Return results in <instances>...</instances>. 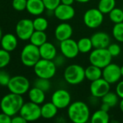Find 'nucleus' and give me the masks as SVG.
Masks as SVG:
<instances>
[{
  "instance_id": "obj_1",
  "label": "nucleus",
  "mask_w": 123,
  "mask_h": 123,
  "mask_svg": "<svg viewBox=\"0 0 123 123\" xmlns=\"http://www.w3.org/2000/svg\"><path fill=\"white\" fill-rule=\"evenodd\" d=\"M24 104L22 95L10 92L4 96L0 101V108L2 112L13 117L20 112Z\"/></svg>"
},
{
  "instance_id": "obj_2",
  "label": "nucleus",
  "mask_w": 123,
  "mask_h": 123,
  "mask_svg": "<svg viewBox=\"0 0 123 123\" xmlns=\"http://www.w3.org/2000/svg\"><path fill=\"white\" fill-rule=\"evenodd\" d=\"M67 115L74 123H86L91 118L88 106L81 101H76L69 105Z\"/></svg>"
},
{
  "instance_id": "obj_3",
  "label": "nucleus",
  "mask_w": 123,
  "mask_h": 123,
  "mask_svg": "<svg viewBox=\"0 0 123 123\" xmlns=\"http://www.w3.org/2000/svg\"><path fill=\"white\" fill-rule=\"evenodd\" d=\"M41 58L39 47L30 43L23 47L20 54V59L24 66L33 67Z\"/></svg>"
},
{
  "instance_id": "obj_4",
  "label": "nucleus",
  "mask_w": 123,
  "mask_h": 123,
  "mask_svg": "<svg viewBox=\"0 0 123 123\" xmlns=\"http://www.w3.org/2000/svg\"><path fill=\"white\" fill-rule=\"evenodd\" d=\"M34 72L37 77L51 79L57 71V66L54 61L41 58L33 66Z\"/></svg>"
},
{
  "instance_id": "obj_5",
  "label": "nucleus",
  "mask_w": 123,
  "mask_h": 123,
  "mask_svg": "<svg viewBox=\"0 0 123 123\" xmlns=\"http://www.w3.org/2000/svg\"><path fill=\"white\" fill-rule=\"evenodd\" d=\"M65 80L71 85L82 83L86 79L85 69L80 65L72 64L68 66L64 71Z\"/></svg>"
},
{
  "instance_id": "obj_6",
  "label": "nucleus",
  "mask_w": 123,
  "mask_h": 123,
  "mask_svg": "<svg viewBox=\"0 0 123 123\" xmlns=\"http://www.w3.org/2000/svg\"><path fill=\"white\" fill-rule=\"evenodd\" d=\"M112 56L107 48H94L89 55L91 64L104 68L112 63Z\"/></svg>"
},
{
  "instance_id": "obj_7",
  "label": "nucleus",
  "mask_w": 123,
  "mask_h": 123,
  "mask_svg": "<svg viewBox=\"0 0 123 123\" xmlns=\"http://www.w3.org/2000/svg\"><path fill=\"white\" fill-rule=\"evenodd\" d=\"M7 88L12 93L23 95L29 91L30 82L24 76H14L11 77Z\"/></svg>"
},
{
  "instance_id": "obj_8",
  "label": "nucleus",
  "mask_w": 123,
  "mask_h": 123,
  "mask_svg": "<svg viewBox=\"0 0 123 123\" xmlns=\"http://www.w3.org/2000/svg\"><path fill=\"white\" fill-rule=\"evenodd\" d=\"M19 113L27 122H33L41 117V106L30 101L23 104Z\"/></svg>"
},
{
  "instance_id": "obj_9",
  "label": "nucleus",
  "mask_w": 123,
  "mask_h": 123,
  "mask_svg": "<svg viewBox=\"0 0 123 123\" xmlns=\"http://www.w3.org/2000/svg\"><path fill=\"white\" fill-rule=\"evenodd\" d=\"M104 21V14L97 8L88 9L83 15V22L86 27L91 29L99 27Z\"/></svg>"
},
{
  "instance_id": "obj_10",
  "label": "nucleus",
  "mask_w": 123,
  "mask_h": 123,
  "mask_svg": "<svg viewBox=\"0 0 123 123\" xmlns=\"http://www.w3.org/2000/svg\"><path fill=\"white\" fill-rule=\"evenodd\" d=\"M35 31L33 20L30 19H22L16 25L15 32L17 37L22 40H28L30 38Z\"/></svg>"
},
{
  "instance_id": "obj_11",
  "label": "nucleus",
  "mask_w": 123,
  "mask_h": 123,
  "mask_svg": "<svg viewBox=\"0 0 123 123\" xmlns=\"http://www.w3.org/2000/svg\"><path fill=\"white\" fill-rule=\"evenodd\" d=\"M110 84L104 78L91 81L90 85V92L92 97L95 98H101L110 91Z\"/></svg>"
},
{
  "instance_id": "obj_12",
  "label": "nucleus",
  "mask_w": 123,
  "mask_h": 123,
  "mask_svg": "<svg viewBox=\"0 0 123 123\" xmlns=\"http://www.w3.org/2000/svg\"><path fill=\"white\" fill-rule=\"evenodd\" d=\"M122 77L120 66L115 63H109L102 69V78L110 84L117 83Z\"/></svg>"
},
{
  "instance_id": "obj_13",
  "label": "nucleus",
  "mask_w": 123,
  "mask_h": 123,
  "mask_svg": "<svg viewBox=\"0 0 123 123\" xmlns=\"http://www.w3.org/2000/svg\"><path fill=\"white\" fill-rule=\"evenodd\" d=\"M51 102L59 109H65L69 107L71 102V95L65 89L56 90L51 96Z\"/></svg>"
},
{
  "instance_id": "obj_14",
  "label": "nucleus",
  "mask_w": 123,
  "mask_h": 123,
  "mask_svg": "<svg viewBox=\"0 0 123 123\" xmlns=\"http://www.w3.org/2000/svg\"><path fill=\"white\" fill-rule=\"evenodd\" d=\"M59 48L62 55L67 58H74L80 53L78 43L71 38L61 41Z\"/></svg>"
},
{
  "instance_id": "obj_15",
  "label": "nucleus",
  "mask_w": 123,
  "mask_h": 123,
  "mask_svg": "<svg viewBox=\"0 0 123 123\" xmlns=\"http://www.w3.org/2000/svg\"><path fill=\"white\" fill-rule=\"evenodd\" d=\"M54 16L59 20L65 22L72 19L75 14V10L72 5L60 4L54 11Z\"/></svg>"
},
{
  "instance_id": "obj_16",
  "label": "nucleus",
  "mask_w": 123,
  "mask_h": 123,
  "mask_svg": "<svg viewBox=\"0 0 123 123\" xmlns=\"http://www.w3.org/2000/svg\"><path fill=\"white\" fill-rule=\"evenodd\" d=\"M94 48H107L110 44L109 35L104 32H98L91 37Z\"/></svg>"
},
{
  "instance_id": "obj_17",
  "label": "nucleus",
  "mask_w": 123,
  "mask_h": 123,
  "mask_svg": "<svg viewBox=\"0 0 123 123\" xmlns=\"http://www.w3.org/2000/svg\"><path fill=\"white\" fill-rule=\"evenodd\" d=\"M72 32L73 30L72 26L67 22H62L57 26L54 30V35L56 39L61 42L65 40L71 38Z\"/></svg>"
},
{
  "instance_id": "obj_18",
  "label": "nucleus",
  "mask_w": 123,
  "mask_h": 123,
  "mask_svg": "<svg viewBox=\"0 0 123 123\" xmlns=\"http://www.w3.org/2000/svg\"><path fill=\"white\" fill-rule=\"evenodd\" d=\"M0 44L1 48L10 53L14 50L17 46V37L12 33H7L2 36Z\"/></svg>"
},
{
  "instance_id": "obj_19",
  "label": "nucleus",
  "mask_w": 123,
  "mask_h": 123,
  "mask_svg": "<svg viewBox=\"0 0 123 123\" xmlns=\"http://www.w3.org/2000/svg\"><path fill=\"white\" fill-rule=\"evenodd\" d=\"M41 58L46 60H54L57 56V48L51 43L46 42L39 47Z\"/></svg>"
},
{
  "instance_id": "obj_20",
  "label": "nucleus",
  "mask_w": 123,
  "mask_h": 123,
  "mask_svg": "<svg viewBox=\"0 0 123 123\" xmlns=\"http://www.w3.org/2000/svg\"><path fill=\"white\" fill-rule=\"evenodd\" d=\"M45 9L42 0H27L26 10L32 15L39 16L44 12Z\"/></svg>"
},
{
  "instance_id": "obj_21",
  "label": "nucleus",
  "mask_w": 123,
  "mask_h": 123,
  "mask_svg": "<svg viewBox=\"0 0 123 123\" xmlns=\"http://www.w3.org/2000/svg\"><path fill=\"white\" fill-rule=\"evenodd\" d=\"M28 98L30 102L37 105H41L44 102L46 99L45 92L34 86L28 91Z\"/></svg>"
},
{
  "instance_id": "obj_22",
  "label": "nucleus",
  "mask_w": 123,
  "mask_h": 123,
  "mask_svg": "<svg viewBox=\"0 0 123 123\" xmlns=\"http://www.w3.org/2000/svg\"><path fill=\"white\" fill-rule=\"evenodd\" d=\"M41 117L49 120L54 117L58 112V108L55 106V105L51 102L43 104L41 107Z\"/></svg>"
},
{
  "instance_id": "obj_23",
  "label": "nucleus",
  "mask_w": 123,
  "mask_h": 123,
  "mask_svg": "<svg viewBox=\"0 0 123 123\" xmlns=\"http://www.w3.org/2000/svg\"><path fill=\"white\" fill-rule=\"evenodd\" d=\"M85 75L86 79L94 81L102 77V68L91 64L85 69Z\"/></svg>"
},
{
  "instance_id": "obj_24",
  "label": "nucleus",
  "mask_w": 123,
  "mask_h": 123,
  "mask_svg": "<svg viewBox=\"0 0 123 123\" xmlns=\"http://www.w3.org/2000/svg\"><path fill=\"white\" fill-rule=\"evenodd\" d=\"M90 121L91 123H108L109 122L110 117L108 112L102 110L96 111L91 117Z\"/></svg>"
},
{
  "instance_id": "obj_25",
  "label": "nucleus",
  "mask_w": 123,
  "mask_h": 123,
  "mask_svg": "<svg viewBox=\"0 0 123 123\" xmlns=\"http://www.w3.org/2000/svg\"><path fill=\"white\" fill-rule=\"evenodd\" d=\"M30 43L40 47L43 43L47 42V35L44 31H38L35 30L32 34L30 38L29 39Z\"/></svg>"
},
{
  "instance_id": "obj_26",
  "label": "nucleus",
  "mask_w": 123,
  "mask_h": 123,
  "mask_svg": "<svg viewBox=\"0 0 123 123\" xmlns=\"http://www.w3.org/2000/svg\"><path fill=\"white\" fill-rule=\"evenodd\" d=\"M77 43H78L79 51L80 53H87L90 52L94 48L92 41L91 38L88 37H82Z\"/></svg>"
},
{
  "instance_id": "obj_27",
  "label": "nucleus",
  "mask_w": 123,
  "mask_h": 123,
  "mask_svg": "<svg viewBox=\"0 0 123 123\" xmlns=\"http://www.w3.org/2000/svg\"><path fill=\"white\" fill-rule=\"evenodd\" d=\"M116 6L115 0H100L98 4V9L104 14H109Z\"/></svg>"
},
{
  "instance_id": "obj_28",
  "label": "nucleus",
  "mask_w": 123,
  "mask_h": 123,
  "mask_svg": "<svg viewBox=\"0 0 123 123\" xmlns=\"http://www.w3.org/2000/svg\"><path fill=\"white\" fill-rule=\"evenodd\" d=\"M118 100H119V97L117 94V93L112 92L110 91L107 94H106L104 97H101L102 103L107 104L111 107V108L117 105V104L118 103Z\"/></svg>"
},
{
  "instance_id": "obj_29",
  "label": "nucleus",
  "mask_w": 123,
  "mask_h": 123,
  "mask_svg": "<svg viewBox=\"0 0 123 123\" xmlns=\"http://www.w3.org/2000/svg\"><path fill=\"white\" fill-rule=\"evenodd\" d=\"M109 17L110 20L115 24L120 23L123 22V9L115 7L109 13Z\"/></svg>"
},
{
  "instance_id": "obj_30",
  "label": "nucleus",
  "mask_w": 123,
  "mask_h": 123,
  "mask_svg": "<svg viewBox=\"0 0 123 123\" xmlns=\"http://www.w3.org/2000/svg\"><path fill=\"white\" fill-rule=\"evenodd\" d=\"M33 27L35 30L38 31H45L49 25L47 19L42 17H37L33 20Z\"/></svg>"
},
{
  "instance_id": "obj_31",
  "label": "nucleus",
  "mask_w": 123,
  "mask_h": 123,
  "mask_svg": "<svg viewBox=\"0 0 123 123\" xmlns=\"http://www.w3.org/2000/svg\"><path fill=\"white\" fill-rule=\"evenodd\" d=\"M34 86H36L46 92L50 89L51 83H50L49 79L38 77V79L34 82Z\"/></svg>"
},
{
  "instance_id": "obj_32",
  "label": "nucleus",
  "mask_w": 123,
  "mask_h": 123,
  "mask_svg": "<svg viewBox=\"0 0 123 123\" xmlns=\"http://www.w3.org/2000/svg\"><path fill=\"white\" fill-rule=\"evenodd\" d=\"M112 35L117 41L123 43V22L115 25L112 29Z\"/></svg>"
},
{
  "instance_id": "obj_33",
  "label": "nucleus",
  "mask_w": 123,
  "mask_h": 123,
  "mask_svg": "<svg viewBox=\"0 0 123 123\" xmlns=\"http://www.w3.org/2000/svg\"><path fill=\"white\" fill-rule=\"evenodd\" d=\"M10 54L9 52L4 50L3 48L0 49V69L6 67L10 62Z\"/></svg>"
},
{
  "instance_id": "obj_34",
  "label": "nucleus",
  "mask_w": 123,
  "mask_h": 123,
  "mask_svg": "<svg viewBox=\"0 0 123 123\" xmlns=\"http://www.w3.org/2000/svg\"><path fill=\"white\" fill-rule=\"evenodd\" d=\"M12 5L14 10L21 12L26 9L27 0H12Z\"/></svg>"
},
{
  "instance_id": "obj_35",
  "label": "nucleus",
  "mask_w": 123,
  "mask_h": 123,
  "mask_svg": "<svg viewBox=\"0 0 123 123\" xmlns=\"http://www.w3.org/2000/svg\"><path fill=\"white\" fill-rule=\"evenodd\" d=\"M46 9L49 11H54L60 4L61 0H42Z\"/></svg>"
},
{
  "instance_id": "obj_36",
  "label": "nucleus",
  "mask_w": 123,
  "mask_h": 123,
  "mask_svg": "<svg viewBox=\"0 0 123 123\" xmlns=\"http://www.w3.org/2000/svg\"><path fill=\"white\" fill-rule=\"evenodd\" d=\"M107 50H109V53L112 55V57L118 56L121 53V48L117 43H112L107 47Z\"/></svg>"
},
{
  "instance_id": "obj_37",
  "label": "nucleus",
  "mask_w": 123,
  "mask_h": 123,
  "mask_svg": "<svg viewBox=\"0 0 123 123\" xmlns=\"http://www.w3.org/2000/svg\"><path fill=\"white\" fill-rule=\"evenodd\" d=\"M11 76L9 74L4 71H0V85L2 86H7L9 81H10Z\"/></svg>"
},
{
  "instance_id": "obj_38",
  "label": "nucleus",
  "mask_w": 123,
  "mask_h": 123,
  "mask_svg": "<svg viewBox=\"0 0 123 123\" xmlns=\"http://www.w3.org/2000/svg\"><path fill=\"white\" fill-rule=\"evenodd\" d=\"M0 123H12V117L4 112L0 113Z\"/></svg>"
},
{
  "instance_id": "obj_39",
  "label": "nucleus",
  "mask_w": 123,
  "mask_h": 123,
  "mask_svg": "<svg viewBox=\"0 0 123 123\" xmlns=\"http://www.w3.org/2000/svg\"><path fill=\"white\" fill-rule=\"evenodd\" d=\"M116 93L118 97L121 99H123V81H120L116 87Z\"/></svg>"
},
{
  "instance_id": "obj_40",
  "label": "nucleus",
  "mask_w": 123,
  "mask_h": 123,
  "mask_svg": "<svg viewBox=\"0 0 123 123\" xmlns=\"http://www.w3.org/2000/svg\"><path fill=\"white\" fill-rule=\"evenodd\" d=\"M27 121L20 115L12 117V123H26Z\"/></svg>"
},
{
  "instance_id": "obj_41",
  "label": "nucleus",
  "mask_w": 123,
  "mask_h": 123,
  "mask_svg": "<svg viewBox=\"0 0 123 123\" xmlns=\"http://www.w3.org/2000/svg\"><path fill=\"white\" fill-rule=\"evenodd\" d=\"M110 108H111V107L109 105H108L107 104H105V103H102V105L101 106V110L106 111V112H109Z\"/></svg>"
},
{
  "instance_id": "obj_42",
  "label": "nucleus",
  "mask_w": 123,
  "mask_h": 123,
  "mask_svg": "<svg viewBox=\"0 0 123 123\" xmlns=\"http://www.w3.org/2000/svg\"><path fill=\"white\" fill-rule=\"evenodd\" d=\"M75 0H61V4H67V5H72Z\"/></svg>"
},
{
  "instance_id": "obj_43",
  "label": "nucleus",
  "mask_w": 123,
  "mask_h": 123,
  "mask_svg": "<svg viewBox=\"0 0 123 123\" xmlns=\"http://www.w3.org/2000/svg\"><path fill=\"white\" fill-rule=\"evenodd\" d=\"M120 109L123 112V99H122V100L120 102Z\"/></svg>"
},
{
  "instance_id": "obj_44",
  "label": "nucleus",
  "mask_w": 123,
  "mask_h": 123,
  "mask_svg": "<svg viewBox=\"0 0 123 123\" xmlns=\"http://www.w3.org/2000/svg\"><path fill=\"white\" fill-rule=\"evenodd\" d=\"M77 2H79V3H87L90 0H75Z\"/></svg>"
},
{
  "instance_id": "obj_45",
  "label": "nucleus",
  "mask_w": 123,
  "mask_h": 123,
  "mask_svg": "<svg viewBox=\"0 0 123 123\" xmlns=\"http://www.w3.org/2000/svg\"><path fill=\"white\" fill-rule=\"evenodd\" d=\"M2 36H3V34H2L1 29V27H0V41H1V37H2Z\"/></svg>"
},
{
  "instance_id": "obj_46",
  "label": "nucleus",
  "mask_w": 123,
  "mask_h": 123,
  "mask_svg": "<svg viewBox=\"0 0 123 123\" xmlns=\"http://www.w3.org/2000/svg\"><path fill=\"white\" fill-rule=\"evenodd\" d=\"M120 70H121V74H122V76H123V66L120 67Z\"/></svg>"
},
{
  "instance_id": "obj_47",
  "label": "nucleus",
  "mask_w": 123,
  "mask_h": 123,
  "mask_svg": "<svg viewBox=\"0 0 123 123\" xmlns=\"http://www.w3.org/2000/svg\"></svg>"
}]
</instances>
